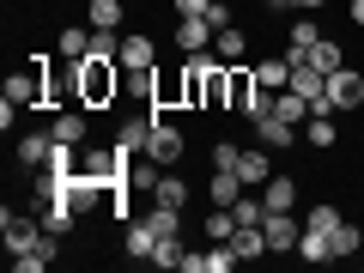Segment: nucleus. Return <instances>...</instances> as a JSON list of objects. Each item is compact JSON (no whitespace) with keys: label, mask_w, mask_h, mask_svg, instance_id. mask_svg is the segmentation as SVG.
<instances>
[{"label":"nucleus","mask_w":364,"mask_h":273,"mask_svg":"<svg viewBox=\"0 0 364 273\" xmlns=\"http://www.w3.org/2000/svg\"><path fill=\"white\" fill-rule=\"evenodd\" d=\"M237 261H243V255H237L231 243H207V273H231Z\"/></svg>","instance_id":"nucleus-31"},{"label":"nucleus","mask_w":364,"mask_h":273,"mask_svg":"<svg viewBox=\"0 0 364 273\" xmlns=\"http://www.w3.org/2000/svg\"><path fill=\"white\" fill-rule=\"evenodd\" d=\"M358 255H364V237H358Z\"/></svg>","instance_id":"nucleus-41"},{"label":"nucleus","mask_w":364,"mask_h":273,"mask_svg":"<svg viewBox=\"0 0 364 273\" xmlns=\"http://www.w3.org/2000/svg\"><path fill=\"white\" fill-rule=\"evenodd\" d=\"M146 225H152L158 237H182V213L176 207H158V200H146Z\"/></svg>","instance_id":"nucleus-27"},{"label":"nucleus","mask_w":364,"mask_h":273,"mask_svg":"<svg viewBox=\"0 0 364 273\" xmlns=\"http://www.w3.org/2000/svg\"><path fill=\"white\" fill-rule=\"evenodd\" d=\"M152 109H188V91H182V67H164V73H152V97H146Z\"/></svg>","instance_id":"nucleus-8"},{"label":"nucleus","mask_w":364,"mask_h":273,"mask_svg":"<svg viewBox=\"0 0 364 273\" xmlns=\"http://www.w3.org/2000/svg\"><path fill=\"white\" fill-rule=\"evenodd\" d=\"M316 43H322V25H316V18L310 13H304V18H291V49H316Z\"/></svg>","instance_id":"nucleus-30"},{"label":"nucleus","mask_w":364,"mask_h":273,"mask_svg":"<svg viewBox=\"0 0 364 273\" xmlns=\"http://www.w3.org/2000/svg\"><path fill=\"white\" fill-rule=\"evenodd\" d=\"M237 158H243V146H231V140H213L207 164H213V170H237Z\"/></svg>","instance_id":"nucleus-33"},{"label":"nucleus","mask_w":364,"mask_h":273,"mask_svg":"<svg viewBox=\"0 0 364 273\" xmlns=\"http://www.w3.org/2000/svg\"><path fill=\"white\" fill-rule=\"evenodd\" d=\"M152 122H158V109H152V104H146V109H134V116H122L116 146H128V152H146V140H152Z\"/></svg>","instance_id":"nucleus-10"},{"label":"nucleus","mask_w":364,"mask_h":273,"mask_svg":"<svg viewBox=\"0 0 364 273\" xmlns=\"http://www.w3.org/2000/svg\"><path fill=\"white\" fill-rule=\"evenodd\" d=\"M346 18H352V25H364V0H352V6H346Z\"/></svg>","instance_id":"nucleus-38"},{"label":"nucleus","mask_w":364,"mask_h":273,"mask_svg":"<svg viewBox=\"0 0 364 273\" xmlns=\"http://www.w3.org/2000/svg\"><path fill=\"white\" fill-rule=\"evenodd\" d=\"M304 61H310L316 73H334V67H346V55H340V43H334V37H322L316 49H304Z\"/></svg>","instance_id":"nucleus-26"},{"label":"nucleus","mask_w":364,"mask_h":273,"mask_svg":"<svg viewBox=\"0 0 364 273\" xmlns=\"http://www.w3.org/2000/svg\"><path fill=\"white\" fill-rule=\"evenodd\" d=\"M55 140H73V146H85L91 140V109L85 104H73V109H55Z\"/></svg>","instance_id":"nucleus-12"},{"label":"nucleus","mask_w":364,"mask_h":273,"mask_svg":"<svg viewBox=\"0 0 364 273\" xmlns=\"http://www.w3.org/2000/svg\"><path fill=\"white\" fill-rule=\"evenodd\" d=\"M176 267H182V273H207V249H200V255H188V249H182Z\"/></svg>","instance_id":"nucleus-37"},{"label":"nucleus","mask_w":364,"mask_h":273,"mask_svg":"<svg viewBox=\"0 0 364 273\" xmlns=\"http://www.w3.org/2000/svg\"><path fill=\"white\" fill-rule=\"evenodd\" d=\"M261 200H267V213H298V176H279V170H273V176L261 182Z\"/></svg>","instance_id":"nucleus-13"},{"label":"nucleus","mask_w":364,"mask_h":273,"mask_svg":"<svg viewBox=\"0 0 364 273\" xmlns=\"http://www.w3.org/2000/svg\"><path fill=\"white\" fill-rule=\"evenodd\" d=\"M176 49L182 55H207L213 49V25L207 18H176Z\"/></svg>","instance_id":"nucleus-15"},{"label":"nucleus","mask_w":364,"mask_h":273,"mask_svg":"<svg viewBox=\"0 0 364 273\" xmlns=\"http://www.w3.org/2000/svg\"><path fill=\"white\" fill-rule=\"evenodd\" d=\"M328 104H334V109H358V104H364L358 67H334V73H328Z\"/></svg>","instance_id":"nucleus-6"},{"label":"nucleus","mask_w":364,"mask_h":273,"mask_svg":"<svg viewBox=\"0 0 364 273\" xmlns=\"http://www.w3.org/2000/svg\"><path fill=\"white\" fill-rule=\"evenodd\" d=\"M122 91H128L122 61H79V104L85 109H109Z\"/></svg>","instance_id":"nucleus-1"},{"label":"nucleus","mask_w":364,"mask_h":273,"mask_svg":"<svg viewBox=\"0 0 364 273\" xmlns=\"http://www.w3.org/2000/svg\"><path fill=\"white\" fill-rule=\"evenodd\" d=\"M243 188H249V182L237 176V170H213V176H207V200H213V207H237Z\"/></svg>","instance_id":"nucleus-18"},{"label":"nucleus","mask_w":364,"mask_h":273,"mask_svg":"<svg viewBox=\"0 0 364 273\" xmlns=\"http://www.w3.org/2000/svg\"><path fill=\"white\" fill-rule=\"evenodd\" d=\"M122 18H128V13H122V0H91V6H85V25L91 31H122Z\"/></svg>","instance_id":"nucleus-22"},{"label":"nucleus","mask_w":364,"mask_h":273,"mask_svg":"<svg viewBox=\"0 0 364 273\" xmlns=\"http://www.w3.org/2000/svg\"><path fill=\"white\" fill-rule=\"evenodd\" d=\"M0 237H6V255H31V249L43 243V219H31V213H0Z\"/></svg>","instance_id":"nucleus-4"},{"label":"nucleus","mask_w":364,"mask_h":273,"mask_svg":"<svg viewBox=\"0 0 364 273\" xmlns=\"http://www.w3.org/2000/svg\"><path fill=\"white\" fill-rule=\"evenodd\" d=\"M298 255L310 261V267H322V261H334V249H328V237H322V231H310V225H304V237H298Z\"/></svg>","instance_id":"nucleus-28"},{"label":"nucleus","mask_w":364,"mask_h":273,"mask_svg":"<svg viewBox=\"0 0 364 273\" xmlns=\"http://www.w3.org/2000/svg\"><path fill=\"white\" fill-rule=\"evenodd\" d=\"M249 97H255V67L231 61V85H225V109H231V116H243V109H249Z\"/></svg>","instance_id":"nucleus-14"},{"label":"nucleus","mask_w":364,"mask_h":273,"mask_svg":"<svg viewBox=\"0 0 364 273\" xmlns=\"http://www.w3.org/2000/svg\"><path fill=\"white\" fill-rule=\"evenodd\" d=\"M207 25H213V31H225V25H237V18H231V6H225V0H213V6H207Z\"/></svg>","instance_id":"nucleus-36"},{"label":"nucleus","mask_w":364,"mask_h":273,"mask_svg":"<svg viewBox=\"0 0 364 273\" xmlns=\"http://www.w3.org/2000/svg\"><path fill=\"white\" fill-rule=\"evenodd\" d=\"M358 225H352V219H340L334 225V231H328V249H334V261H352V255H358Z\"/></svg>","instance_id":"nucleus-24"},{"label":"nucleus","mask_w":364,"mask_h":273,"mask_svg":"<svg viewBox=\"0 0 364 273\" xmlns=\"http://www.w3.org/2000/svg\"><path fill=\"white\" fill-rule=\"evenodd\" d=\"M340 219H346V213H340V207H310V213H304V225H310V231H322V237L334 231Z\"/></svg>","instance_id":"nucleus-32"},{"label":"nucleus","mask_w":364,"mask_h":273,"mask_svg":"<svg viewBox=\"0 0 364 273\" xmlns=\"http://www.w3.org/2000/svg\"><path fill=\"white\" fill-rule=\"evenodd\" d=\"M358 261H364V255H358Z\"/></svg>","instance_id":"nucleus-42"},{"label":"nucleus","mask_w":364,"mask_h":273,"mask_svg":"<svg viewBox=\"0 0 364 273\" xmlns=\"http://www.w3.org/2000/svg\"><path fill=\"white\" fill-rule=\"evenodd\" d=\"M49 152H55V128L25 134V140H18V164H25V170H43V164H49Z\"/></svg>","instance_id":"nucleus-19"},{"label":"nucleus","mask_w":364,"mask_h":273,"mask_svg":"<svg viewBox=\"0 0 364 273\" xmlns=\"http://www.w3.org/2000/svg\"><path fill=\"white\" fill-rule=\"evenodd\" d=\"M267 6H273V13H291V6H298V0H267Z\"/></svg>","instance_id":"nucleus-40"},{"label":"nucleus","mask_w":364,"mask_h":273,"mask_svg":"<svg viewBox=\"0 0 364 273\" xmlns=\"http://www.w3.org/2000/svg\"><path fill=\"white\" fill-rule=\"evenodd\" d=\"M255 140L267 146V152H291V146H298V122H286V116H261V122H255Z\"/></svg>","instance_id":"nucleus-11"},{"label":"nucleus","mask_w":364,"mask_h":273,"mask_svg":"<svg viewBox=\"0 0 364 273\" xmlns=\"http://www.w3.org/2000/svg\"><path fill=\"white\" fill-rule=\"evenodd\" d=\"M152 200H158V207H188V182H182L176 176V170H158V188H152Z\"/></svg>","instance_id":"nucleus-21"},{"label":"nucleus","mask_w":364,"mask_h":273,"mask_svg":"<svg viewBox=\"0 0 364 273\" xmlns=\"http://www.w3.org/2000/svg\"><path fill=\"white\" fill-rule=\"evenodd\" d=\"M49 73H55L49 55H31V67H18V73L6 79L0 97H6L13 109H43V104H49Z\"/></svg>","instance_id":"nucleus-2"},{"label":"nucleus","mask_w":364,"mask_h":273,"mask_svg":"<svg viewBox=\"0 0 364 273\" xmlns=\"http://www.w3.org/2000/svg\"><path fill=\"white\" fill-rule=\"evenodd\" d=\"M152 243H158V231L146 225V213H134V219L122 225V255L128 261H152Z\"/></svg>","instance_id":"nucleus-9"},{"label":"nucleus","mask_w":364,"mask_h":273,"mask_svg":"<svg viewBox=\"0 0 364 273\" xmlns=\"http://www.w3.org/2000/svg\"><path fill=\"white\" fill-rule=\"evenodd\" d=\"M213 55H219V61H243V55H249V31H243V25L213 31Z\"/></svg>","instance_id":"nucleus-20"},{"label":"nucleus","mask_w":364,"mask_h":273,"mask_svg":"<svg viewBox=\"0 0 364 273\" xmlns=\"http://www.w3.org/2000/svg\"><path fill=\"white\" fill-rule=\"evenodd\" d=\"M304 140H310L316 152H328V146L340 140V128H334V116H310V122H304Z\"/></svg>","instance_id":"nucleus-29"},{"label":"nucleus","mask_w":364,"mask_h":273,"mask_svg":"<svg viewBox=\"0 0 364 273\" xmlns=\"http://www.w3.org/2000/svg\"><path fill=\"white\" fill-rule=\"evenodd\" d=\"M170 6H176V18H207L213 0H170Z\"/></svg>","instance_id":"nucleus-35"},{"label":"nucleus","mask_w":364,"mask_h":273,"mask_svg":"<svg viewBox=\"0 0 364 273\" xmlns=\"http://www.w3.org/2000/svg\"><path fill=\"white\" fill-rule=\"evenodd\" d=\"M152 67H158V43L146 31H128L122 37V73H152Z\"/></svg>","instance_id":"nucleus-7"},{"label":"nucleus","mask_w":364,"mask_h":273,"mask_svg":"<svg viewBox=\"0 0 364 273\" xmlns=\"http://www.w3.org/2000/svg\"><path fill=\"white\" fill-rule=\"evenodd\" d=\"M152 261H158V267H176V261H182V237H158V243H152Z\"/></svg>","instance_id":"nucleus-34"},{"label":"nucleus","mask_w":364,"mask_h":273,"mask_svg":"<svg viewBox=\"0 0 364 273\" xmlns=\"http://www.w3.org/2000/svg\"><path fill=\"white\" fill-rule=\"evenodd\" d=\"M237 176H243V182H249V188H261V182H267V176H273V152H267V146H261V140H255V146H249V152H243V158H237Z\"/></svg>","instance_id":"nucleus-17"},{"label":"nucleus","mask_w":364,"mask_h":273,"mask_svg":"<svg viewBox=\"0 0 364 273\" xmlns=\"http://www.w3.org/2000/svg\"><path fill=\"white\" fill-rule=\"evenodd\" d=\"M182 152H188V134H182L176 122L158 116V122H152V140H146V158H152V164H164V170H176Z\"/></svg>","instance_id":"nucleus-3"},{"label":"nucleus","mask_w":364,"mask_h":273,"mask_svg":"<svg viewBox=\"0 0 364 273\" xmlns=\"http://www.w3.org/2000/svg\"><path fill=\"white\" fill-rule=\"evenodd\" d=\"M37 219H43V231L67 237V231H73V225H79V207H73V200H67V195H55V200H43V213H37Z\"/></svg>","instance_id":"nucleus-16"},{"label":"nucleus","mask_w":364,"mask_h":273,"mask_svg":"<svg viewBox=\"0 0 364 273\" xmlns=\"http://www.w3.org/2000/svg\"><path fill=\"white\" fill-rule=\"evenodd\" d=\"M91 55V25H61V61H85Z\"/></svg>","instance_id":"nucleus-25"},{"label":"nucleus","mask_w":364,"mask_h":273,"mask_svg":"<svg viewBox=\"0 0 364 273\" xmlns=\"http://www.w3.org/2000/svg\"><path fill=\"white\" fill-rule=\"evenodd\" d=\"M322 6H328V0H298V13H322Z\"/></svg>","instance_id":"nucleus-39"},{"label":"nucleus","mask_w":364,"mask_h":273,"mask_svg":"<svg viewBox=\"0 0 364 273\" xmlns=\"http://www.w3.org/2000/svg\"><path fill=\"white\" fill-rule=\"evenodd\" d=\"M261 231H267V249H273V255H298V237H304L298 213H267Z\"/></svg>","instance_id":"nucleus-5"},{"label":"nucleus","mask_w":364,"mask_h":273,"mask_svg":"<svg viewBox=\"0 0 364 273\" xmlns=\"http://www.w3.org/2000/svg\"><path fill=\"white\" fill-rule=\"evenodd\" d=\"M255 79L267 91H286L291 85V55H273V61H255Z\"/></svg>","instance_id":"nucleus-23"}]
</instances>
